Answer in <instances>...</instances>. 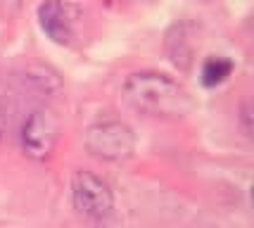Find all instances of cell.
I'll list each match as a JSON object with an SVG mask.
<instances>
[{
    "label": "cell",
    "mask_w": 254,
    "mask_h": 228,
    "mask_svg": "<svg viewBox=\"0 0 254 228\" xmlns=\"http://www.w3.org/2000/svg\"><path fill=\"white\" fill-rule=\"evenodd\" d=\"M38 24L45 36L60 45L74 38V17L64 0H43L38 5Z\"/></svg>",
    "instance_id": "5b68a950"
},
{
    "label": "cell",
    "mask_w": 254,
    "mask_h": 228,
    "mask_svg": "<svg viewBox=\"0 0 254 228\" xmlns=\"http://www.w3.org/2000/svg\"><path fill=\"white\" fill-rule=\"evenodd\" d=\"M71 202L78 214L88 219H105L114 209V193L105 178L93 171H76L71 178Z\"/></svg>",
    "instance_id": "277c9868"
},
{
    "label": "cell",
    "mask_w": 254,
    "mask_h": 228,
    "mask_svg": "<svg viewBox=\"0 0 254 228\" xmlns=\"http://www.w3.org/2000/svg\"><path fill=\"white\" fill-rule=\"evenodd\" d=\"M124 2H128V0H107V5H124Z\"/></svg>",
    "instance_id": "9c48e42d"
},
{
    "label": "cell",
    "mask_w": 254,
    "mask_h": 228,
    "mask_svg": "<svg viewBox=\"0 0 254 228\" xmlns=\"http://www.w3.org/2000/svg\"><path fill=\"white\" fill-rule=\"evenodd\" d=\"M86 148L105 162H124L135 150V136L124 121H100L86 133Z\"/></svg>",
    "instance_id": "7a4b0ae2"
},
{
    "label": "cell",
    "mask_w": 254,
    "mask_h": 228,
    "mask_svg": "<svg viewBox=\"0 0 254 228\" xmlns=\"http://www.w3.org/2000/svg\"><path fill=\"white\" fill-rule=\"evenodd\" d=\"M5 131H7V114H5V107L0 105V141L5 138Z\"/></svg>",
    "instance_id": "ba28073f"
},
{
    "label": "cell",
    "mask_w": 254,
    "mask_h": 228,
    "mask_svg": "<svg viewBox=\"0 0 254 228\" xmlns=\"http://www.w3.org/2000/svg\"><path fill=\"white\" fill-rule=\"evenodd\" d=\"M243 124H245V133L252 136V126H250V105H247V102L243 105Z\"/></svg>",
    "instance_id": "52a82bcc"
},
{
    "label": "cell",
    "mask_w": 254,
    "mask_h": 228,
    "mask_svg": "<svg viewBox=\"0 0 254 228\" xmlns=\"http://www.w3.org/2000/svg\"><path fill=\"white\" fill-rule=\"evenodd\" d=\"M231 72H233V62L228 57H221V55H219V57H209V60L202 65L199 81H202V86L216 88L231 76Z\"/></svg>",
    "instance_id": "8992f818"
},
{
    "label": "cell",
    "mask_w": 254,
    "mask_h": 228,
    "mask_svg": "<svg viewBox=\"0 0 254 228\" xmlns=\"http://www.w3.org/2000/svg\"><path fill=\"white\" fill-rule=\"evenodd\" d=\"M60 119L50 107H36L22 126V150L36 162L48 159L60 141Z\"/></svg>",
    "instance_id": "3957f363"
},
{
    "label": "cell",
    "mask_w": 254,
    "mask_h": 228,
    "mask_svg": "<svg viewBox=\"0 0 254 228\" xmlns=\"http://www.w3.org/2000/svg\"><path fill=\"white\" fill-rule=\"evenodd\" d=\"M124 98L133 109L155 119H183L190 112L188 90L176 78L157 72L131 74L124 83Z\"/></svg>",
    "instance_id": "6da1fadb"
}]
</instances>
